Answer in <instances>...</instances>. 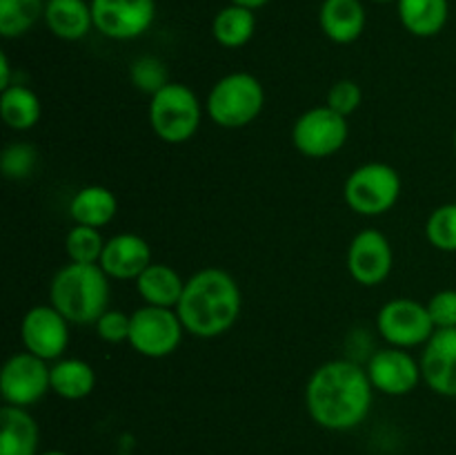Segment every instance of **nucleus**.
I'll use <instances>...</instances> for the list:
<instances>
[{
  "label": "nucleus",
  "mask_w": 456,
  "mask_h": 455,
  "mask_svg": "<svg viewBox=\"0 0 456 455\" xmlns=\"http://www.w3.org/2000/svg\"><path fill=\"white\" fill-rule=\"evenodd\" d=\"M374 386L368 370L350 360H332L310 375L305 406L312 422L328 431H352L361 426L372 409Z\"/></svg>",
  "instance_id": "f257e3e1"
},
{
  "label": "nucleus",
  "mask_w": 456,
  "mask_h": 455,
  "mask_svg": "<svg viewBox=\"0 0 456 455\" xmlns=\"http://www.w3.org/2000/svg\"><path fill=\"white\" fill-rule=\"evenodd\" d=\"M243 308V294L234 277L221 268H203L185 281L176 312L185 333L212 339L236 324Z\"/></svg>",
  "instance_id": "f03ea898"
},
{
  "label": "nucleus",
  "mask_w": 456,
  "mask_h": 455,
  "mask_svg": "<svg viewBox=\"0 0 456 455\" xmlns=\"http://www.w3.org/2000/svg\"><path fill=\"white\" fill-rule=\"evenodd\" d=\"M49 303L69 324H96L110 310V277L98 263L69 261L49 284Z\"/></svg>",
  "instance_id": "7ed1b4c3"
},
{
  "label": "nucleus",
  "mask_w": 456,
  "mask_h": 455,
  "mask_svg": "<svg viewBox=\"0 0 456 455\" xmlns=\"http://www.w3.org/2000/svg\"><path fill=\"white\" fill-rule=\"evenodd\" d=\"M265 107V89L249 71H232L209 89L205 112L209 119L225 129L248 128Z\"/></svg>",
  "instance_id": "20e7f679"
},
{
  "label": "nucleus",
  "mask_w": 456,
  "mask_h": 455,
  "mask_svg": "<svg viewBox=\"0 0 456 455\" xmlns=\"http://www.w3.org/2000/svg\"><path fill=\"white\" fill-rule=\"evenodd\" d=\"M203 120V105L194 89L169 80L150 101V125L165 143H187L196 136Z\"/></svg>",
  "instance_id": "39448f33"
},
{
  "label": "nucleus",
  "mask_w": 456,
  "mask_h": 455,
  "mask_svg": "<svg viewBox=\"0 0 456 455\" xmlns=\"http://www.w3.org/2000/svg\"><path fill=\"white\" fill-rule=\"evenodd\" d=\"M343 196L352 212L361 217H381L390 212L401 196V177L387 163H365L350 172Z\"/></svg>",
  "instance_id": "423d86ee"
},
{
  "label": "nucleus",
  "mask_w": 456,
  "mask_h": 455,
  "mask_svg": "<svg viewBox=\"0 0 456 455\" xmlns=\"http://www.w3.org/2000/svg\"><path fill=\"white\" fill-rule=\"evenodd\" d=\"M183 326L176 308L142 306L132 312V326H129V346L142 357L150 360H163L174 355L183 342Z\"/></svg>",
  "instance_id": "0eeeda50"
},
{
  "label": "nucleus",
  "mask_w": 456,
  "mask_h": 455,
  "mask_svg": "<svg viewBox=\"0 0 456 455\" xmlns=\"http://www.w3.org/2000/svg\"><path fill=\"white\" fill-rule=\"evenodd\" d=\"M350 136L346 116L332 107L319 105L303 112L292 125V143L307 159H328L337 154Z\"/></svg>",
  "instance_id": "6e6552de"
},
{
  "label": "nucleus",
  "mask_w": 456,
  "mask_h": 455,
  "mask_svg": "<svg viewBox=\"0 0 456 455\" xmlns=\"http://www.w3.org/2000/svg\"><path fill=\"white\" fill-rule=\"evenodd\" d=\"M377 328L390 346L405 348V351L414 346H426L436 333L426 303L408 297H396L383 303L377 315Z\"/></svg>",
  "instance_id": "1a4fd4ad"
},
{
  "label": "nucleus",
  "mask_w": 456,
  "mask_h": 455,
  "mask_svg": "<svg viewBox=\"0 0 456 455\" xmlns=\"http://www.w3.org/2000/svg\"><path fill=\"white\" fill-rule=\"evenodd\" d=\"M52 391V366L34 352H16L0 370V393L4 404L29 409Z\"/></svg>",
  "instance_id": "9d476101"
},
{
  "label": "nucleus",
  "mask_w": 456,
  "mask_h": 455,
  "mask_svg": "<svg viewBox=\"0 0 456 455\" xmlns=\"http://www.w3.org/2000/svg\"><path fill=\"white\" fill-rule=\"evenodd\" d=\"M94 29L111 40H134L156 18V0H92Z\"/></svg>",
  "instance_id": "9b49d317"
},
{
  "label": "nucleus",
  "mask_w": 456,
  "mask_h": 455,
  "mask_svg": "<svg viewBox=\"0 0 456 455\" xmlns=\"http://www.w3.org/2000/svg\"><path fill=\"white\" fill-rule=\"evenodd\" d=\"M20 339L25 351L45 361H56L69 346V321L52 306H34L20 321Z\"/></svg>",
  "instance_id": "f8f14e48"
},
{
  "label": "nucleus",
  "mask_w": 456,
  "mask_h": 455,
  "mask_svg": "<svg viewBox=\"0 0 456 455\" xmlns=\"http://www.w3.org/2000/svg\"><path fill=\"white\" fill-rule=\"evenodd\" d=\"M395 252L383 232L368 228L354 235L347 248V272L361 285H379L390 277Z\"/></svg>",
  "instance_id": "ddd939ff"
},
{
  "label": "nucleus",
  "mask_w": 456,
  "mask_h": 455,
  "mask_svg": "<svg viewBox=\"0 0 456 455\" xmlns=\"http://www.w3.org/2000/svg\"><path fill=\"white\" fill-rule=\"evenodd\" d=\"M368 377L374 391L390 397H403L412 393L421 382V364L405 348L387 346L370 357Z\"/></svg>",
  "instance_id": "4468645a"
},
{
  "label": "nucleus",
  "mask_w": 456,
  "mask_h": 455,
  "mask_svg": "<svg viewBox=\"0 0 456 455\" xmlns=\"http://www.w3.org/2000/svg\"><path fill=\"white\" fill-rule=\"evenodd\" d=\"M421 377L441 397H456V328H439L423 346Z\"/></svg>",
  "instance_id": "2eb2a0df"
},
{
  "label": "nucleus",
  "mask_w": 456,
  "mask_h": 455,
  "mask_svg": "<svg viewBox=\"0 0 456 455\" xmlns=\"http://www.w3.org/2000/svg\"><path fill=\"white\" fill-rule=\"evenodd\" d=\"M151 263V248L141 235L120 232L107 239L98 266L105 270L110 279L136 281Z\"/></svg>",
  "instance_id": "dca6fc26"
},
{
  "label": "nucleus",
  "mask_w": 456,
  "mask_h": 455,
  "mask_svg": "<svg viewBox=\"0 0 456 455\" xmlns=\"http://www.w3.org/2000/svg\"><path fill=\"white\" fill-rule=\"evenodd\" d=\"M323 34L337 45H350L365 29V9L361 0H323L319 9Z\"/></svg>",
  "instance_id": "f3484780"
},
{
  "label": "nucleus",
  "mask_w": 456,
  "mask_h": 455,
  "mask_svg": "<svg viewBox=\"0 0 456 455\" xmlns=\"http://www.w3.org/2000/svg\"><path fill=\"white\" fill-rule=\"evenodd\" d=\"M40 431L31 413L4 404L0 410V455H38Z\"/></svg>",
  "instance_id": "a211bd4d"
},
{
  "label": "nucleus",
  "mask_w": 456,
  "mask_h": 455,
  "mask_svg": "<svg viewBox=\"0 0 456 455\" xmlns=\"http://www.w3.org/2000/svg\"><path fill=\"white\" fill-rule=\"evenodd\" d=\"M134 284L147 306L160 308H176L183 297V290H185V279L169 263L151 261Z\"/></svg>",
  "instance_id": "6ab92c4d"
},
{
  "label": "nucleus",
  "mask_w": 456,
  "mask_h": 455,
  "mask_svg": "<svg viewBox=\"0 0 456 455\" xmlns=\"http://www.w3.org/2000/svg\"><path fill=\"white\" fill-rule=\"evenodd\" d=\"M43 18L47 29L61 40L85 38L94 27L92 3L85 0H47Z\"/></svg>",
  "instance_id": "aec40b11"
},
{
  "label": "nucleus",
  "mask_w": 456,
  "mask_h": 455,
  "mask_svg": "<svg viewBox=\"0 0 456 455\" xmlns=\"http://www.w3.org/2000/svg\"><path fill=\"white\" fill-rule=\"evenodd\" d=\"M118 212V199L105 186H85L71 196L69 217L74 226L105 228Z\"/></svg>",
  "instance_id": "412c9836"
},
{
  "label": "nucleus",
  "mask_w": 456,
  "mask_h": 455,
  "mask_svg": "<svg viewBox=\"0 0 456 455\" xmlns=\"http://www.w3.org/2000/svg\"><path fill=\"white\" fill-rule=\"evenodd\" d=\"M396 9L405 31L419 38H432L441 34L450 18L448 0H399Z\"/></svg>",
  "instance_id": "4be33fe9"
},
{
  "label": "nucleus",
  "mask_w": 456,
  "mask_h": 455,
  "mask_svg": "<svg viewBox=\"0 0 456 455\" xmlns=\"http://www.w3.org/2000/svg\"><path fill=\"white\" fill-rule=\"evenodd\" d=\"M96 388V370L78 357H61L52 366V391L69 401L85 400Z\"/></svg>",
  "instance_id": "5701e85b"
},
{
  "label": "nucleus",
  "mask_w": 456,
  "mask_h": 455,
  "mask_svg": "<svg viewBox=\"0 0 456 455\" xmlns=\"http://www.w3.org/2000/svg\"><path fill=\"white\" fill-rule=\"evenodd\" d=\"M40 114H43V105H40L38 94L27 85H9L0 94V116L7 128L27 132L38 125Z\"/></svg>",
  "instance_id": "b1692460"
},
{
  "label": "nucleus",
  "mask_w": 456,
  "mask_h": 455,
  "mask_svg": "<svg viewBox=\"0 0 456 455\" xmlns=\"http://www.w3.org/2000/svg\"><path fill=\"white\" fill-rule=\"evenodd\" d=\"M256 31V16L254 9L240 7V4H227L214 16L212 36L221 47L239 49L252 40Z\"/></svg>",
  "instance_id": "393cba45"
},
{
  "label": "nucleus",
  "mask_w": 456,
  "mask_h": 455,
  "mask_svg": "<svg viewBox=\"0 0 456 455\" xmlns=\"http://www.w3.org/2000/svg\"><path fill=\"white\" fill-rule=\"evenodd\" d=\"M47 0H0V34L4 38L25 36L45 16Z\"/></svg>",
  "instance_id": "a878e982"
},
{
  "label": "nucleus",
  "mask_w": 456,
  "mask_h": 455,
  "mask_svg": "<svg viewBox=\"0 0 456 455\" xmlns=\"http://www.w3.org/2000/svg\"><path fill=\"white\" fill-rule=\"evenodd\" d=\"M105 244L98 228L74 226L65 236V252L74 263H98Z\"/></svg>",
  "instance_id": "bb28decb"
},
{
  "label": "nucleus",
  "mask_w": 456,
  "mask_h": 455,
  "mask_svg": "<svg viewBox=\"0 0 456 455\" xmlns=\"http://www.w3.org/2000/svg\"><path fill=\"white\" fill-rule=\"evenodd\" d=\"M426 236L441 252H456V203H444L432 210L426 221Z\"/></svg>",
  "instance_id": "cd10ccee"
},
{
  "label": "nucleus",
  "mask_w": 456,
  "mask_h": 455,
  "mask_svg": "<svg viewBox=\"0 0 456 455\" xmlns=\"http://www.w3.org/2000/svg\"><path fill=\"white\" fill-rule=\"evenodd\" d=\"M129 79H132V85L138 92L150 94V96H154L159 89H163L169 83L167 67L156 56L136 58L129 67Z\"/></svg>",
  "instance_id": "c85d7f7f"
},
{
  "label": "nucleus",
  "mask_w": 456,
  "mask_h": 455,
  "mask_svg": "<svg viewBox=\"0 0 456 455\" xmlns=\"http://www.w3.org/2000/svg\"><path fill=\"white\" fill-rule=\"evenodd\" d=\"M3 174L12 181H20V178L31 177V172L38 165V152L29 143H12V145L4 147L3 159Z\"/></svg>",
  "instance_id": "c756f323"
},
{
  "label": "nucleus",
  "mask_w": 456,
  "mask_h": 455,
  "mask_svg": "<svg viewBox=\"0 0 456 455\" xmlns=\"http://www.w3.org/2000/svg\"><path fill=\"white\" fill-rule=\"evenodd\" d=\"M361 101H363V92H361L359 83L352 79H341L330 87L325 105L332 107L334 112H338V114L347 119V116L359 110Z\"/></svg>",
  "instance_id": "7c9ffc66"
},
{
  "label": "nucleus",
  "mask_w": 456,
  "mask_h": 455,
  "mask_svg": "<svg viewBox=\"0 0 456 455\" xmlns=\"http://www.w3.org/2000/svg\"><path fill=\"white\" fill-rule=\"evenodd\" d=\"M129 326H132V315H125L123 310H105L101 319L94 324L96 335L107 343H123L129 342Z\"/></svg>",
  "instance_id": "2f4dec72"
},
{
  "label": "nucleus",
  "mask_w": 456,
  "mask_h": 455,
  "mask_svg": "<svg viewBox=\"0 0 456 455\" xmlns=\"http://www.w3.org/2000/svg\"><path fill=\"white\" fill-rule=\"evenodd\" d=\"M428 312L439 328H456V290L445 288L428 299Z\"/></svg>",
  "instance_id": "473e14b6"
},
{
  "label": "nucleus",
  "mask_w": 456,
  "mask_h": 455,
  "mask_svg": "<svg viewBox=\"0 0 456 455\" xmlns=\"http://www.w3.org/2000/svg\"><path fill=\"white\" fill-rule=\"evenodd\" d=\"M12 85V65H9L7 54H0V89H7Z\"/></svg>",
  "instance_id": "72a5a7b5"
},
{
  "label": "nucleus",
  "mask_w": 456,
  "mask_h": 455,
  "mask_svg": "<svg viewBox=\"0 0 456 455\" xmlns=\"http://www.w3.org/2000/svg\"><path fill=\"white\" fill-rule=\"evenodd\" d=\"M230 3L240 4V7H248V9H261V7H265L270 0H230Z\"/></svg>",
  "instance_id": "f704fd0d"
},
{
  "label": "nucleus",
  "mask_w": 456,
  "mask_h": 455,
  "mask_svg": "<svg viewBox=\"0 0 456 455\" xmlns=\"http://www.w3.org/2000/svg\"><path fill=\"white\" fill-rule=\"evenodd\" d=\"M38 455H69V453H65V451L53 449V451H43V453H38Z\"/></svg>",
  "instance_id": "c9c22d12"
},
{
  "label": "nucleus",
  "mask_w": 456,
  "mask_h": 455,
  "mask_svg": "<svg viewBox=\"0 0 456 455\" xmlns=\"http://www.w3.org/2000/svg\"><path fill=\"white\" fill-rule=\"evenodd\" d=\"M372 3H399V0H372Z\"/></svg>",
  "instance_id": "e433bc0d"
},
{
  "label": "nucleus",
  "mask_w": 456,
  "mask_h": 455,
  "mask_svg": "<svg viewBox=\"0 0 456 455\" xmlns=\"http://www.w3.org/2000/svg\"><path fill=\"white\" fill-rule=\"evenodd\" d=\"M454 152H456V129H454Z\"/></svg>",
  "instance_id": "4c0bfd02"
}]
</instances>
